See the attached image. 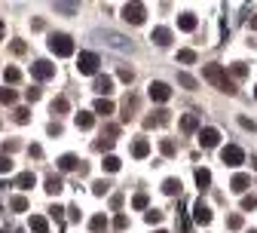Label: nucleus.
<instances>
[{
	"label": "nucleus",
	"instance_id": "f257e3e1",
	"mask_svg": "<svg viewBox=\"0 0 257 233\" xmlns=\"http://www.w3.org/2000/svg\"><path fill=\"white\" fill-rule=\"evenodd\" d=\"M202 77H205L211 86H217L220 92H227V95L236 92V83L227 77V68L224 65H205V68H202Z\"/></svg>",
	"mask_w": 257,
	"mask_h": 233
},
{
	"label": "nucleus",
	"instance_id": "f03ea898",
	"mask_svg": "<svg viewBox=\"0 0 257 233\" xmlns=\"http://www.w3.org/2000/svg\"><path fill=\"white\" fill-rule=\"evenodd\" d=\"M49 49L59 59H67V56H73V40L67 34H49Z\"/></svg>",
	"mask_w": 257,
	"mask_h": 233
},
{
	"label": "nucleus",
	"instance_id": "7ed1b4c3",
	"mask_svg": "<svg viewBox=\"0 0 257 233\" xmlns=\"http://www.w3.org/2000/svg\"><path fill=\"white\" fill-rule=\"evenodd\" d=\"M98 65H101V59L95 56V52H80V59H77L80 74H95L98 77Z\"/></svg>",
	"mask_w": 257,
	"mask_h": 233
},
{
	"label": "nucleus",
	"instance_id": "20e7f679",
	"mask_svg": "<svg viewBox=\"0 0 257 233\" xmlns=\"http://www.w3.org/2000/svg\"><path fill=\"white\" fill-rule=\"evenodd\" d=\"M220 159H224L227 166H233V169H236V166H242V163H245V154H242V148L227 145L224 151H220Z\"/></svg>",
	"mask_w": 257,
	"mask_h": 233
},
{
	"label": "nucleus",
	"instance_id": "39448f33",
	"mask_svg": "<svg viewBox=\"0 0 257 233\" xmlns=\"http://www.w3.org/2000/svg\"><path fill=\"white\" fill-rule=\"evenodd\" d=\"M31 74H34V80H40V83L43 80H52L55 77V65H49L46 59H40V62L31 65Z\"/></svg>",
	"mask_w": 257,
	"mask_h": 233
},
{
	"label": "nucleus",
	"instance_id": "423d86ee",
	"mask_svg": "<svg viewBox=\"0 0 257 233\" xmlns=\"http://www.w3.org/2000/svg\"><path fill=\"white\" fill-rule=\"evenodd\" d=\"M147 92H150V98H153V101H169V98H172L169 83H162V80H153L150 86H147Z\"/></svg>",
	"mask_w": 257,
	"mask_h": 233
},
{
	"label": "nucleus",
	"instance_id": "0eeeda50",
	"mask_svg": "<svg viewBox=\"0 0 257 233\" xmlns=\"http://www.w3.org/2000/svg\"><path fill=\"white\" fill-rule=\"evenodd\" d=\"M144 15H147V12H144V6H141V3H126V6H123V19H126V22H132V25H141V22H144Z\"/></svg>",
	"mask_w": 257,
	"mask_h": 233
},
{
	"label": "nucleus",
	"instance_id": "6e6552de",
	"mask_svg": "<svg viewBox=\"0 0 257 233\" xmlns=\"http://www.w3.org/2000/svg\"><path fill=\"white\" fill-rule=\"evenodd\" d=\"M193 221L199 224V227H205V224H211V209L202 203V200H196L193 203Z\"/></svg>",
	"mask_w": 257,
	"mask_h": 233
},
{
	"label": "nucleus",
	"instance_id": "1a4fd4ad",
	"mask_svg": "<svg viewBox=\"0 0 257 233\" xmlns=\"http://www.w3.org/2000/svg\"><path fill=\"white\" fill-rule=\"evenodd\" d=\"M217 141H220V132H217L214 126L199 129V145H202V148H217Z\"/></svg>",
	"mask_w": 257,
	"mask_h": 233
},
{
	"label": "nucleus",
	"instance_id": "9d476101",
	"mask_svg": "<svg viewBox=\"0 0 257 233\" xmlns=\"http://www.w3.org/2000/svg\"><path fill=\"white\" fill-rule=\"evenodd\" d=\"M95 92H98L101 98H107L110 92H114V77H107V74H98V77H95Z\"/></svg>",
	"mask_w": 257,
	"mask_h": 233
},
{
	"label": "nucleus",
	"instance_id": "9b49d317",
	"mask_svg": "<svg viewBox=\"0 0 257 233\" xmlns=\"http://www.w3.org/2000/svg\"><path fill=\"white\" fill-rule=\"evenodd\" d=\"M248 184H251V175L239 172V175H233V181H230V190H233V193H245V190H248Z\"/></svg>",
	"mask_w": 257,
	"mask_h": 233
},
{
	"label": "nucleus",
	"instance_id": "f8f14e48",
	"mask_svg": "<svg viewBox=\"0 0 257 233\" xmlns=\"http://www.w3.org/2000/svg\"><path fill=\"white\" fill-rule=\"evenodd\" d=\"M147 154H150V141H147V138H135L132 141V156L135 159H144Z\"/></svg>",
	"mask_w": 257,
	"mask_h": 233
},
{
	"label": "nucleus",
	"instance_id": "ddd939ff",
	"mask_svg": "<svg viewBox=\"0 0 257 233\" xmlns=\"http://www.w3.org/2000/svg\"><path fill=\"white\" fill-rule=\"evenodd\" d=\"M150 40H153L156 46H169V43H172V31H169V28H153Z\"/></svg>",
	"mask_w": 257,
	"mask_h": 233
},
{
	"label": "nucleus",
	"instance_id": "4468645a",
	"mask_svg": "<svg viewBox=\"0 0 257 233\" xmlns=\"http://www.w3.org/2000/svg\"><path fill=\"white\" fill-rule=\"evenodd\" d=\"M196 25H199V19H196L193 12H181L178 15V28L181 31H196Z\"/></svg>",
	"mask_w": 257,
	"mask_h": 233
},
{
	"label": "nucleus",
	"instance_id": "2eb2a0df",
	"mask_svg": "<svg viewBox=\"0 0 257 233\" xmlns=\"http://www.w3.org/2000/svg\"><path fill=\"white\" fill-rule=\"evenodd\" d=\"M34 184H37L34 172H22V175H15V187H18V190H31Z\"/></svg>",
	"mask_w": 257,
	"mask_h": 233
},
{
	"label": "nucleus",
	"instance_id": "dca6fc26",
	"mask_svg": "<svg viewBox=\"0 0 257 233\" xmlns=\"http://www.w3.org/2000/svg\"><path fill=\"white\" fill-rule=\"evenodd\" d=\"M181 129H184V132H196V129H199V114H184Z\"/></svg>",
	"mask_w": 257,
	"mask_h": 233
},
{
	"label": "nucleus",
	"instance_id": "f3484780",
	"mask_svg": "<svg viewBox=\"0 0 257 233\" xmlns=\"http://www.w3.org/2000/svg\"><path fill=\"white\" fill-rule=\"evenodd\" d=\"M80 166V159L73 156V154H64V156H59V169L62 172H70V169H77Z\"/></svg>",
	"mask_w": 257,
	"mask_h": 233
},
{
	"label": "nucleus",
	"instance_id": "a211bd4d",
	"mask_svg": "<svg viewBox=\"0 0 257 233\" xmlns=\"http://www.w3.org/2000/svg\"><path fill=\"white\" fill-rule=\"evenodd\" d=\"M62 187H64V181H62L59 175H49V178H46V193H49V196L62 193Z\"/></svg>",
	"mask_w": 257,
	"mask_h": 233
},
{
	"label": "nucleus",
	"instance_id": "6ab92c4d",
	"mask_svg": "<svg viewBox=\"0 0 257 233\" xmlns=\"http://www.w3.org/2000/svg\"><path fill=\"white\" fill-rule=\"evenodd\" d=\"M92 126H95V114L80 111V114H77V129H92Z\"/></svg>",
	"mask_w": 257,
	"mask_h": 233
},
{
	"label": "nucleus",
	"instance_id": "aec40b11",
	"mask_svg": "<svg viewBox=\"0 0 257 233\" xmlns=\"http://www.w3.org/2000/svg\"><path fill=\"white\" fill-rule=\"evenodd\" d=\"M92 114H114V101H110V98H98L95 101V107H92Z\"/></svg>",
	"mask_w": 257,
	"mask_h": 233
},
{
	"label": "nucleus",
	"instance_id": "412c9836",
	"mask_svg": "<svg viewBox=\"0 0 257 233\" xmlns=\"http://www.w3.org/2000/svg\"><path fill=\"white\" fill-rule=\"evenodd\" d=\"M31 230L34 233H49V224H46L43 215H31Z\"/></svg>",
	"mask_w": 257,
	"mask_h": 233
},
{
	"label": "nucleus",
	"instance_id": "4be33fe9",
	"mask_svg": "<svg viewBox=\"0 0 257 233\" xmlns=\"http://www.w3.org/2000/svg\"><path fill=\"white\" fill-rule=\"evenodd\" d=\"M101 166H104V172H120V166H123V163H120V156H114V154H107Z\"/></svg>",
	"mask_w": 257,
	"mask_h": 233
},
{
	"label": "nucleus",
	"instance_id": "5701e85b",
	"mask_svg": "<svg viewBox=\"0 0 257 233\" xmlns=\"http://www.w3.org/2000/svg\"><path fill=\"white\" fill-rule=\"evenodd\" d=\"M162 193H169V196L181 193V181H178V178H165V184H162Z\"/></svg>",
	"mask_w": 257,
	"mask_h": 233
},
{
	"label": "nucleus",
	"instance_id": "b1692460",
	"mask_svg": "<svg viewBox=\"0 0 257 233\" xmlns=\"http://www.w3.org/2000/svg\"><path fill=\"white\" fill-rule=\"evenodd\" d=\"M196 184L205 190V187L211 184V172H208V169H196Z\"/></svg>",
	"mask_w": 257,
	"mask_h": 233
},
{
	"label": "nucleus",
	"instance_id": "393cba45",
	"mask_svg": "<svg viewBox=\"0 0 257 233\" xmlns=\"http://www.w3.org/2000/svg\"><path fill=\"white\" fill-rule=\"evenodd\" d=\"M135 107H138V98H135V95H128V98L123 101V120H128V117H132V111H135Z\"/></svg>",
	"mask_w": 257,
	"mask_h": 233
},
{
	"label": "nucleus",
	"instance_id": "a878e982",
	"mask_svg": "<svg viewBox=\"0 0 257 233\" xmlns=\"http://www.w3.org/2000/svg\"><path fill=\"white\" fill-rule=\"evenodd\" d=\"M89 227H92V233H101V230L107 227V218H104V215H92V221H89Z\"/></svg>",
	"mask_w": 257,
	"mask_h": 233
},
{
	"label": "nucleus",
	"instance_id": "bb28decb",
	"mask_svg": "<svg viewBox=\"0 0 257 233\" xmlns=\"http://www.w3.org/2000/svg\"><path fill=\"white\" fill-rule=\"evenodd\" d=\"M178 83H181L184 89H196V86H199V83H196V77H190L187 71H181V74H178Z\"/></svg>",
	"mask_w": 257,
	"mask_h": 233
},
{
	"label": "nucleus",
	"instance_id": "cd10ccee",
	"mask_svg": "<svg viewBox=\"0 0 257 233\" xmlns=\"http://www.w3.org/2000/svg\"><path fill=\"white\" fill-rule=\"evenodd\" d=\"M230 74H233V80H245V77H248V68H245L242 62H236V65L230 68Z\"/></svg>",
	"mask_w": 257,
	"mask_h": 233
},
{
	"label": "nucleus",
	"instance_id": "c85d7f7f",
	"mask_svg": "<svg viewBox=\"0 0 257 233\" xmlns=\"http://www.w3.org/2000/svg\"><path fill=\"white\" fill-rule=\"evenodd\" d=\"M9 209H12V212H28V200H25V196H12V200H9Z\"/></svg>",
	"mask_w": 257,
	"mask_h": 233
},
{
	"label": "nucleus",
	"instance_id": "c756f323",
	"mask_svg": "<svg viewBox=\"0 0 257 233\" xmlns=\"http://www.w3.org/2000/svg\"><path fill=\"white\" fill-rule=\"evenodd\" d=\"M178 62H181V65H193V62H196V52H193V49H181V52H178Z\"/></svg>",
	"mask_w": 257,
	"mask_h": 233
},
{
	"label": "nucleus",
	"instance_id": "7c9ffc66",
	"mask_svg": "<svg viewBox=\"0 0 257 233\" xmlns=\"http://www.w3.org/2000/svg\"><path fill=\"white\" fill-rule=\"evenodd\" d=\"M144 221H147V224H159V221H162V212H159V209H147V212H144Z\"/></svg>",
	"mask_w": 257,
	"mask_h": 233
},
{
	"label": "nucleus",
	"instance_id": "2f4dec72",
	"mask_svg": "<svg viewBox=\"0 0 257 233\" xmlns=\"http://www.w3.org/2000/svg\"><path fill=\"white\" fill-rule=\"evenodd\" d=\"M3 80L6 83H18V80H22V71H18V68H6L3 71Z\"/></svg>",
	"mask_w": 257,
	"mask_h": 233
},
{
	"label": "nucleus",
	"instance_id": "473e14b6",
	"mask_svg": "<svg viewBox=\"0 0 257 233\" xmlns=\"http://www.w3.org/2000/svg\"><path fill=\"white\" fill-rule=\"evenodd\" d=\"M12 172V159L6 154H0V175H9Z\"/></svg>",
	"mask_w": 257,
	"mask_h": 233
},
{
	"label": "nucleus",
	"instance_id": "72a5a7b5",
	"mask_svg": "<svg viewBox=\"0 0 257 233\" xmlns=\"http://www.w3.org/2000/svg\"><path fill=\"white\" fill-rule=\"evenodd\" d=\"M28 120H31V111H28V107H15V123H22V126H25Z\"/></svg>",
	"mask_w": 257,
	"mask_h": 233
},
{
	"label": "nucleus",
	"instance_id": "f704fd0d",
	"mask_svg": "<svg viewBox=\"0 0 257 233\" xmlns=\"http://www.w3.org/2000/svg\"><path fill=\"white\" fill-rule=\"evenodd\" d=\"M242 224H245L242 215H230V218H227V227H230V230H242Z\"/></svg>",
	"mask_w": 257,
	"mask_h": 233
},
{
	"label": "nucleus",
	"instance_id": "c9c22d12",
	"mask_svg": "<svg viewBox=\"0 0 257 233\" xmlns=\"http://www.w3.org/2000/svg\"><path fill=\"white\" fill-rule=\"evenodd\" d=\"M12 101H15V92L3 86V89H0V104H12Z\"/></svg>",
	"mask_w": 257,
	"mask_h": 233
},
{
	"label": "nucleus",
	"instance_id": "e433bc0d",
	"mask_svg": "<svg viewBox=\"0 0 257 233\" xmlns=\"http://www.w3.org/2000/svg\"><path fill=\"white\" fill-rule=\"evenodd\" d=\"M159 151H162L165 156H172V154H175V141H169V138H162V141H159Z\"/></svg>",
	"mask_w": 257,
	"mask_h": 233
},
{
	"label": "nucleus",
	"instance_id": "4c0bfd02",
	"mask_svg": "<svg viewBox=\"0 0 257 233\" xmlns=\"http://www.w3.org/2000/svg\"><path fill=\"white\" fill-rule=\"evenodd\" d=\"M67 111V98H55L52 101V114H64Z\"/></svg>",
	"mask_w": 257,
	"mask_h": 233
},
{
	"label": "nucleus",
	"instance_id": "58836bf2",
	"mask_svg": "<svg viewBox=\"0 0 257 233\" xmlns=\"http://www.w3.org/2000/svg\"><path fill=\"white\" fill-rule=\"evenodd\" d=\"M110 190V184L107 181H95V184H92V193H95V196H104Z\"/></svg>",
	"mask_w": 257,
	"mask_h": 233
},
{
	"label": "nucleus",
	"instance_id": "ea45409f",
	"mask_svg": "<svg viewBox=\"0 0 257 233\" xmlns=\"http://www.w3.org/2000/svg\"><path fill=\"white\" fill-rule=\"evenodd\" d=\"M132 206L135 209H147V193H135L132 196Z\"/></svg>",
	"mask_w": 257,
	"mask_h": 233
},
{
	"label": "nucleus",
	"instance_id": "a19ab883",
	"mask_svg": "<svg viewBox=\"0 0 257 233\" xmlns=\"http://www.w3.org/2000/svg\"><path fill=\"white\" fill-rule=\"evenodd\" d=\"M242 209H245V212L257 209V196H242Z\"/></svg>",
	"mask_w": 257,
	"mask_h": 233
},
{
	"label": "nucleus",
	"instance_id": "79ce46f5",
	"mask_svg": "<svg viewBox=\"0 0 257 233\" xmlns=\"http://www.w3.org/2000/svg\"><path fill=\"white\" fill-rule=\"evenodd\" d=\"M117 77H120L123 83H132V80H135V74H132L128 68H120V74H117Z\"/></svg>",
	"mask_w": 257,
	"mask_h": 233
},
{
	"label": "nucleus",
	"instance_id": "37998d69",
	"mask_svg": "<svg viewBox=\"0 0 257 233\" xmlns=\"http://www.w3.org/2000/svg\"><path fill=\"white\" fill-rule=\"evenodd\" d=\"M55 12H77V3H55Z\"/></svg>",
	"mask_w": 257,
	"mask_h": 233
},
{
	"label": "nucleus",
	"instance_id": "c03bdc74",
	"mask_svg": "<svg viewBox=\"0 0 257 233\" xmlns=\"http://www.w3.org/2000/svg\"><path fill=\"white\" fill-rule=\"evenodd\" d=\"M114 227H117V230H126V227H128V218H126V215H117V221H114Z\"/></svg>",
	"mask_w": 257,
	"mask_h": 233
},
{
	"label": "nucleus",
	"instance_id": "a18cd8bd",
	"mask_svg": "<svg viewBox=\"0 0 257 233\" xmlns=\"http://www.w3.org/2000/svg\"><path fill=\"white\" fill-rule=\"evenodd\" d=\"M25 98H28V101H37V98H40V89H37V86H34V89H28Z\"/></svg>",
	"mask_w": 257,
	"mask_h": 233
},
{
	"label": "nucleus",
	"instance_id": "49530a36",
	"mask_svg": "<svg viewBox=\"0 0 257 233\" xmlns=\"http://www.w3.org/2000/svg\"><path fill=\"white\" fill-rule=\"evenodd\" d=\"M28 154H31V156H37V159H40V156H43V148H40V145H31V148H28Z\"/></svg>",
	"mask_w": 257,
	"mask_h": 233
},
{
	"label": "nucleus",
	"instance_id": "de8ad7c7",
	"mask_svg": "<svg viewBox=\"0 0 257 233\" xmlns=\"http://www.w3.org/2000/svg\"><path fill=\"white\" fill-rule=\"evenodd\" d=\"M49 212H52V218H55V221H62V218H64V215H62V212H64V209H62V206H52V209H49Z\"/></svg>",
	"mask_w": 257,
	"mask_h": 233
},
{
	"label": "nucleus",
	"instance_id": "09e8293b",
	"mask_svg": "<svg viewBox=\"0 0 257 233\" xmlns=\"http://www.w3.org/2000/svg\"><path fill=\"white\" fill-rule=\"evenodd\" d=\"M15 148H18V145H15V141H3V154H6V156H9V154H12Z\"/></svg>",
	"mask_w": 257,
	"mask_h": 233
},
{
	"label": "nucleus",
	"instance_id": "8fccbe9b",
	"mask_svg": "<svg viewBox=\"0 0 257 233\" xmlns=\"http://www.w3.org/2000/svg\"><path fill=\"white\" fill-rule=\"evenodd\" d=\"M49 135H62V126H59V123H49Z\"/></svg>",
	"mask_w": 257,
	"mask_h": 233
},
{
	"label": "nucleus",
	"instance_id": "3c124183",
	"mask_svg": "<svg viewBox=\"0 0 257 233\" xmlns=\"http://www.w3.org/2000/svg\"><path fill=\"white\" fill-rule=\"evenodd\" d=\"M239 123H242V126H245V129H251V132H254V129H257V126H254V123H251V120H248V117H242V120H239Z\"/></svg>",
	"mask_w": 257,
	"mask_h": 233
},
{
	"label": "nucleus",
	"instance_id": "603ef678",
	"mask_svg": "<svg viewBox=\"0 0 257 233\" xmlns=\"http://www.w3.org/2000/svg\"><path fill=\"white\" fill-rule=\"evenodd\" d=\"M248 28H251V31H257V15H251V19H248Z\"/></svg>",
	"mask_w": 257,
	"mask_h": 233
},
{
	"label": "nucleus",
	"instance_id": "864d4df0",
	"mask_svg": "<svg viewBox=\"0 0 257 233\" xmlns=\"http://www.w3.org/2000/svg\"><path fill=\"white\" fill-rule=\"evenodd\" d=\"M3 34H6V25H3V22H0V40H3Z\"/></svg>",
	"mask_w": 257,
	"mask_h": 233
},
{
	"label": "nucleus",
	"instance_id": "5fc2aeb1",
	"mask_svg": "<svg viewBox=\"0 0 257 233\" xmlns=\"http://www.w3.org/2000/svg\"><path fill=\"white\" fill-rule=\"evenodd\" d=\"M153 233H165V230H153Z\"/></svg>",
	"mask_w": 257,
	"mask_h": 233
},
{
	"label": "nucleus",
	"instance_id": "6e6d98bb",
	"mask_svg": "<svg viewBox=\"0 0 257 233\" xmlns=\"http://www.w3.org/2000/svg\"><path fill=\"white\" fill-rule=\"evenodd\" d=\"M254 98H257V89H254Z\"/></svg>",
	"mask_w": 257,
	"mask_h": 233
},
{
	"label": "nucleus",
	"instance_id": "4d7b16f0",
	"mask_svg": "<svg viewBox=\"0 0 257 233\" xmlns=\"http://www.w3.org/2000/svg\"><path fill=\"white\" fill-rule=\"evenodd\" d=\"M248 233H257V230H248Z\"/></svg>",
	"mask_w": 257,
	"mask_h": 233
},
{
	"label": "nucleus",
	"instance_id": "13d9d810",
	"mask_svg": "<svg viewBox=\"0 0 257 233\" xmlns=\"http://www.w3.org/2000/svg\"><path fill=\"white\" fill-rule=\"evenodd\" d=\"M0 233H6V230H0Z\"/></svg>",
	"mask_w": 257,
	"mask_h": 233
}]
</instances>
